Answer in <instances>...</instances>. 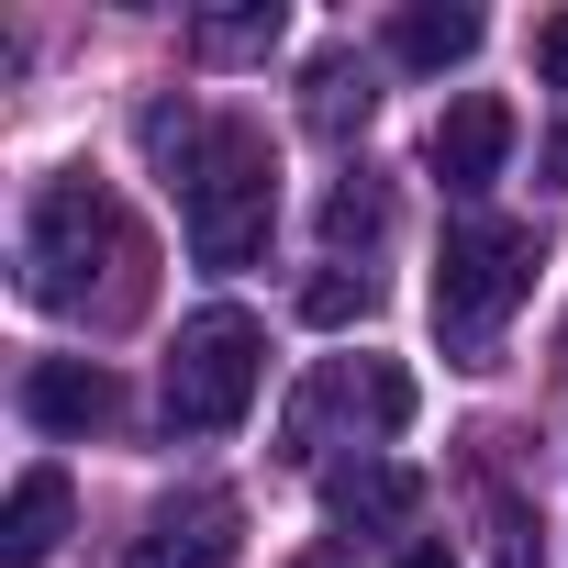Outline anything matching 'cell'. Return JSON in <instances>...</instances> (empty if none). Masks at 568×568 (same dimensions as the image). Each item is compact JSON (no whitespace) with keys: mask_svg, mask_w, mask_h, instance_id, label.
Masks as SVG:
<instances>
[{"mask_svg":"<svg viewBox=\"0 0 568 568\" xmlns=\"http://www.w3.org/2000/svg\"><path fill=\"white\" fill-rule=\"evenodd\" d=\"M368 112H379V79H368V57H346V45H324V57L302 68V123L346 145V134H357Z\"/></svg>","mask_w":568,"mask_h":568,"instance_id":"cell-11","label":"cell"},{"mask_svg":"<svg viewBox=\"0 0 568 568\" xmlns=\"http://www.w3.org/2000/svg\"><path fill=\"white\" fill-rule=\"evenodd\" d=\"M535 223H457L446 234V256H435V335H446V357L457 368H490V346H501V324L535 302Z\"/></svg>","mask_w":568,"mask_h":568,"instance_id":"cell-3","label":"cell"},{"mask_svg":"<svg viewBox=\"0 0 568 568\" xmlns=\"http://www.w3.org/2000/svg\"><path fill=\"white\" fill-rule=\"evenodd\" d=\"M256 379H267V335H256V313L212 302V313L179 324L156 390H168V424H179V435H234V424L256 413Z\"/></svg>","mask_w":568,"mask_h":568,"instance_id":"cell-4","label":"cell"},{"mask_svg":"<svg viewBox=\"0 0 568 568\" xmlns=\"http://www.w3.org/2000/svg\"><path fill=\"white\" fill-rule=\"evenodd\" d=\"M501 156H513V101H490V90H468V101L435 123V145H424V168H435L457 201H479V190L501 179Z\"/></svg>","mask_w":568,"mask_h":568,"instance_id":"cell-7","label":"cell"},{"mask_svg":"<svg viewBox=\"0 0 568 568\" xmlns=\"http://www.w3.org/2000/svg\"><path fill=\"white\" fill-rule=\"evenodd\" d=\"M324 234H335V245H379V234H390V190H379L368 168H357V179H335V201H324Z\"/></svg>","mask_w":568,"mask_h":568,"instance_id":"cell-14","label":"cell"},{"mask_svg":"<svg viewBox=\"0 0 568 568\" xmlns=\"http://www.w3.org/2000/svg\"><path fill=\"white\" fill-rule=\"evenodd\" d=\"M479 12H468V0H413V12L390 23V57L402 68H457V57H479Z\"/></svg>","mask_w":568,"mask_h":568,"instance_id":"cell-12","label":"cell"},{"mask_svg":"<svg viewBox=\"0 0 568 568\" xmlns=\"http://www.w3.org/2000/svg\"><path fill=\"white\" fill-rule=\"evenodd\" d=\"M324 424H357L368 446H379V435H402V424H413V368H390V357L324 368V379L291 402V457H313V435H324Z\"/></svg>","mask_w":568,"mask_h":568,"instance_id":"cell-5","label":"cell"},{"mask_svg":"<svg viewBox=\"0 0 568 568\" xmlns=\"http://www.w3.org/2000/svg\"><path fill=\"white\" fill-rule=\"evenodd\" d=\"M23 291L68 324H134L145 313V234L112 190L45 179L23 212Z\"/></svg>","mask_w":568,"mask_h":568,"instance_id":"cell-2","label":"cell"},{"mask_svg":"<svg viewBox=\"0 0 568 568\" xmlns=\"http://www.w3.org/2000/svg\"><path fill=\"white\" fill-rule=\"evenodd\" d=\"M535 168H546V190H568V123H557V134L535 145Z\"/></svg>","mask_w":568,"mask_h":568,"instance_id":"cell-17","label":"cell"},{"mask_svg":"<svg viewBox=\"0 0 568 568\" xmlns=\"http://www.w3.org/2000/svg\"><path fill=\"white\" fill-rule=\"evenodd\" d=\"M535 79H546V90H568V12H546V23H535Z\"/></svg>","mask_w":568,"mask_h":568,"instance_id":"cell-16","label":"cell"},{"mask_svg":"<svg viewBox=\"0 0 568 568\" xmlns=\"http://www.w3.org/2000/svg\"><path fill=\"white\" fill-rule=\"evenodd\" d=\"M112 413H123V390H112L101 357H34L23 368V424L34 435H101Z\"/></svg>","mask_w":568,"mask_h":568,"instance_id":"cell-8","label":"cell"},{"mask_svg":"<svg viewBox=\"0 0 568 568\" xmlns=\"http://www.w3.org/2000/svg\"><path fill=\"white\" fill-rule=\"evenodd\" d=\"M145 156H156V179L179 190V223H190V256H201V267L267 256V223H278V156H267L256 123L156 101V112H145Z\"/></svg>","mask_w":568,"mask_h":568,"instance_id":"cell-1","label":"cell"},{"mask_svg":"<svg viewBox=\"0 0 568 568\" xmlns=\"http://www.w3.org/2000/svg\"><path fill=\"white\" fill-rule=\"evenodd\" d=\"M68 468H23L12 479V513H0V568H45L57 546H68Z\"/></svg>","mask_w":568,"mask_h":568,"instance_id":"cell-10","label":"cell"},{"mask_svg":"<svg viewBox=\"0 0 568 568\" xmlns=\"http://www.w3.org/2000/svg\"><path fill=\"white\" fill-rule=\"evenodd\" d=\"M368 313H379V278L368 267H324L313 291H302V324H324V335L335 324H368Z\"/></svg>","mask_w":568,"mask_h":568,"instance_id":"cell-15","label":"cell"},{"mask_svg":"<svg viewBox=\"0 0 568 568\" xmlns=\"http://www.w3.org/2000/svg\"><path fill=\"white\" fill-rule=\"evenodd\" d=\"M234 557H245V513H234V490H179V501L145 513V535H134L123 568H234Z\"/></svg>","mask_w":568,"mask_h":568,"instance_id":"cell-6","label":"cell"},{"mask_svg":"<svg viewBox=\"0 0 568 568\" xmlns=\"http://www.w3.org/2000/svg\"><path fill=\"white\" fill-rule=\"evenodd\" d=\"M324 513H335V535H402L424 513V479L402 457H346V468H324Z\"/></svg>","mask_w":568,"mask_h":568,"instance_id":"cell-9","label":"cell"},{"mask_svg":"<svg viewBox=\"0 0 568 568\" xmlns=\"http://www.w3.org/2000/svg\"><path fill=\"white\" fill-rule=\"evenodd\" d=\"M390 568H457V557H446V546H402Z\"/></svg>","mask_w":568,"mask_h":568,"instance_id":"cell-18","label":"cell"},{"mask_svg":"<svg viewBox=\"0 0 568 568\" xmlns=\"http://www.w3.org/2000/svg\"><path fill=\"white\" fill-rule=\"evenodd\" d=\"M278 34H291V12H278V0H234V12H201V23H190L201 68H245V57H267Z\"/></svg>","mask_w":568,"mask_h":568,"instance_id":"cell-13","label":"cell"}]
</instances>
